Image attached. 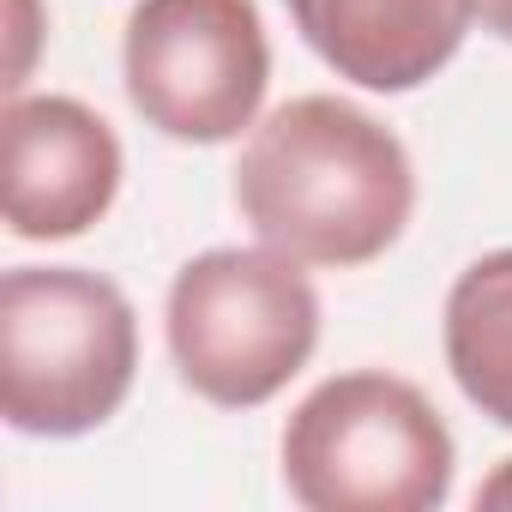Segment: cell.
Listing matches in <instances>:
<instances>
[{"label": "cell", "mask_w": 512, "mask_h": 512, "mask_svg": "<svg viewBox=\"0 0 512 512\" xmlns=\"http://www.w3.org/2000/svg\"><path fill=\"white\" fill-rule=\"evenodd\" d=\"M235 205L266 247L302 266H368L404 235L416 175L386 121L344 97H290L253 121L235 163Z\"/></svg>", "instance_id": "obj_1"}, {"label": "cell", "mask_w": 512, "mask_h": 512, "mask_svg": "<svg viewBox=\"0 0 512 512\" xmlns=\"http://www.w3.org/2000/svg\"><path fill=\"white\" fill-rule=\"evenodd\" d=\"M139 368L133 302L85 266H13L0 278V416L19 434L103 428Z\"/></svg>", "instance_id": "obj_2"}, {"label": "cell", "mask_w": 512, "mask_h": 512, "mask_svg": "<svg viewBox=\"0 0 512 512\" xmlns=\"http://www.w3.org/2000/svg\"><path fill=\"white\" fill-rule=\"evenodd\" d=\"M284 482L308 512H434L452 494V434L410 380L332 374L284 422Z\"/></svg>", "instance_id": "obj_3"}, {"label": "cell", "mask_w": 512, "mask_h": 512, "mask_svg": "<svg viewBox=\"0 0 512 512\" xmlns=\"http://www.w3.org/2000/svg\"><path fill=\"white\" fill-rule=\"evenodd\" d=\"M169 356L217 410L278 398L320 344V296L278 247H211L169 284Z\"/></svg>", "instance_id": "obj_4"}, {"label": "cell", "mask_w": 512, "mask_h": 512, "mask_svg": "<svg viewBox=\"0 0 512 512\" xmlns=\"http://www.w3.org/2000/svg\"><path fill=\"white\" fill-rule=\"evenodd\" d=\"M121 73L145 127L181 145H223L260 121L272 43L253 0H139Z\"/></svg>", "instance_id": "obj_5"}, {"label": "cell", "mask_w": 512, "mask_h": 512, "mask_svg": "<svg viewBox=\"0 0 512 512\" xmlns=\"http://www.w3.org/2000/svg\"><path fill=\"white\" fill-rule=\"evenodd\" d=\"M7 229L19 241H73L121 193V139L79 97H13L7 121Z\"/></svg>", "instance_id": "obj_6"}, {"label": "cell", "mask_w": 512, "mask_h": 512, "mask_svg": "<svg viewBox=\"0 0 512 512\" xmlns=\"http://www.w3.org/2000/svg\"><path fill=\"white\" fill-rule=\"evenodd\" d=\"M308 49L362 91L428 85L470 37L476 0H284Z\"/></svg>", "instance_id": "obj_7"}, {"label": "cell", "mask_w": 512, "mask_h": 512, "mask_svg": "<svg viewBox=\"0 0 512 512\" xmlns=\"http://www.w3.org/2000/svg\"><path fill=\"white\" fill-rule=\"evenodd\" d=\"M446 368L488 422L512 428V247L458 272L446 296Z\"/></svg>", "instance_id": "obj_8"}, {"label": "cell", "mask_w": 512, "mask_h": 512, "mask_svg": "<svg viewBox=\"0 0 512 512\" xmlns=\"http://www.w3.org/2000/svg\"><path fill=\"white\" fill-rule=\"evenodd\" d=\"M476 506H488V512H512V458H506L482 488H476Z\"/></svg>", "instance_id": "obj_9"}, {"label": "cell", "mask_w": 512, "mask_h": 512, "mask_svg": "<svg viewBox=\"0 0 512 512\" xmlns=\"http://www.w3.org/2000/svg\"><path fill=\"white\" fill-rule=\"evenodd\" d=\"M476 19H482V31L512 43V0H476Z\"/></svg>", "instance_id": "obj_10"}]
</instances>
